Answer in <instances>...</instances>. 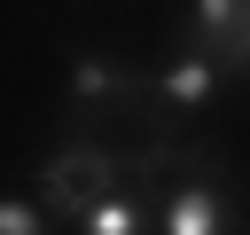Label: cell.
Wrapping results in <instances>:
<instances>
[{
	"mask_svg": "<svg viewBox=\"0 0 250 235\" xmlns=\"http://www.w3.org/2000/svg\"><path fill=\"white\" fill-rule=\"evenodd\" d=\"M62 94H70V118L102 125V118H148V70L117 63V55H94L78 47L62 63Z\"/></svg>",
	"mask_w": 250,
	"mask_h": 235,
	"instance_id": "cell-4",
	"label": "cell"
},
{
	"mask_svg": "<svg viewBox=\"0 0 250 235\" xmlns=\"http://www.w3.org/2000/svg\"><path fill=\"white\" fill-rule=\"evenodd\" d=\"M125 172H133V164H125V149H109L86 118H70V133L47 149V164H39V180H31V188H39V204L55 212V227H70V219H78L94 196H109Z\"/></svg>",
	"mask_w": 250,
	"mask_h": 235,
	"instance_id": "cell-1",
	"label": "cell"
},
{
	"mask_svg": "<svg viewBox=\"0 0 250 235\" xmlns=\"http://www.w3.org/2000/svg\"><path fill=\"white\" fill-rule=\"evenodd\" d=\"M227 86H234V63H227L219 47L180 39V47L148 70V118H203ZM148 118H141V125H148Z\"/></svg>",
	"mask_w": 250,
	"mask_h": 235,
	"instance_id": "cell-3",
	"label": "cell"
},
{
	"mask_svg": "<svg viewBox=\"0 0 250 235\" xmlns=\"http://www.w3.org/2000/svg\"><path fill=\"white\" fill-rule=\"evenodd\" d=\"M234 24H242V0H180V39H195V47H219L227 55Z\"/></svg>",
	"mask_w": 250,
	"mask_h": 235,
	"instance_id": "cell-5",
	"label": "cell"
},
{
	"mask_svg": "<svg viewBox=\"0 0 250 235\" xmlns=\"http://www.w3.org/2000/svg\"><path fill=\"white\" fill-rule=\"evenodd\" d=\"M0 235H55V212L39 204V188H23V196L8 188L0 196Z\"/></svg>",
	"mask_w": 250,
	"mask_h": 235,
	"instance_id": "cell-6",
	"label": "cell"
},
{
	"mask_svg": "<svg viewBox=\"0 0 250 235\" xmlns=\"http://www.w3.org/2000/svg\"><path fill=\"white\" fill-rule=\"evenodd\" d=\"M227 63H234V78H250V0H242V24L227 39Z\"/></svg>",
	"mask_w": 250,
	"mask_h": 235,
	"instance_id": "cell-7",
	"label": "cell"
},
{
	"mask_svg": "<svg viewBox=\"0 0 250 235\" xmlns=\"http://www.w3.org/2000/svg\"><path fill=\"white\" fill-rule=\"evenodd\" d=\"M227 227H242V196L219 172V149H195L156 188V235H227Z\"/></svg>",
	"mask_w": 250,
	"mask_h": 235,
	"instance_id": "cell-2",
	"label": "cell"
}]
</instances>
